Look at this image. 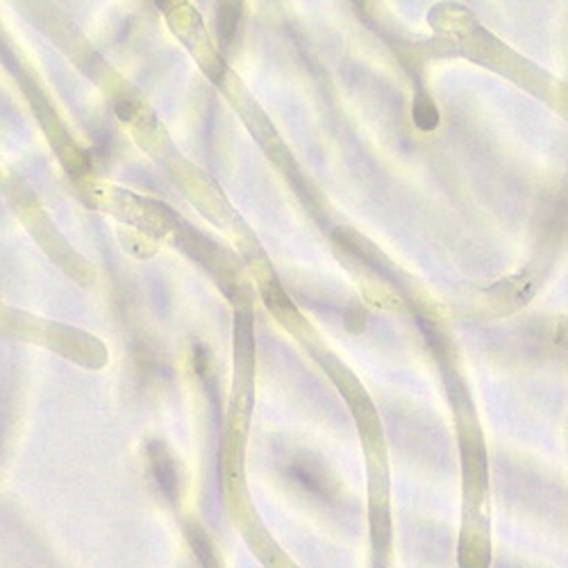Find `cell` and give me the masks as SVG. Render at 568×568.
Wrapping results in <instances>:
<instances>
[{"label":"cell","mask_w":568,"mask_h":568,"mask_svg":"<svg viewBox=\"0 0 568 568\" xmlns=\"http://www.w3.org/2000/svg\"><path fill=\"white\" fill-rule=\"evenodd\" d=\"M414 121H416L423 130H432L436 123H439V112L432 105L430 98H416V107H414Z\"/></svg>","instance_id":"6da1fadb"}]
</instances>
